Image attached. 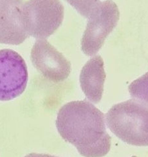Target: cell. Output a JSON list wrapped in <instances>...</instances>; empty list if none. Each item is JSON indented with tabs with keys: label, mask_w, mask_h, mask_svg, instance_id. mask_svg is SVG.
<instances>
[{
	"label": "cell",
	"mask_w": 148,
	"mask_h": 157,
	"mask_svg": "<svg viewBox=\"0 0 148 157\" xmlns=\"http://www.w3.org/2000/svg\"><path fill=\"white\" fill-rule=\"evenodd\" d=\"M56 127L63 139L84 157H102L111 145L106 130L105 115L90 101H75L60 109Z\"/></svg>",
	"instance_id": "cell-1"
},
{
	"label": "cell",
	"mask_w": 148,
	"mask_h": 157,
	"mask_svg": "<svg viewBox=\"0 0 148 157\" xmlns=\"http://www.w3.org/2000/svg\"><path fill=\"white\" fill-rule=\"evenodd\" d=\"M113 133L126 144L148 146V107L136 99L114 105L106 114Z\"/></svg>",
	"instance_id": "cell-2"
},
{
	"label": "cell",
	"mask_w": 148,
	"mask_h": 157,
	"mask_svg": "<svg viewBox=\"0 0 148 157\" xmlns=\"http://www.w3.org/2000/svg\"><path fill=\"white\" fill-rule=\"evenodd\" d=\"M22 14L28 36L45 40L61 25L64 7L59 0H29L23 4Z\"/></svg>",
	"instance_id": "cell-3"
},
{
	"label": "cell",
	"mask_w": 148,
	"mask_h": 157,
	"mask_svg": "<svg viewBox=\"0 0 148 157\" xmlns=\"http://www.w3.org/2000/svg\"><path fill=\"white\" fill-rule=\"evenodd\" d=\"M120 17L117 4L112 0L101 2L89 18L81 40V49L87 56L99 52L105 40L116 27Z\"/></svg>",
	"instance_id": "cell-4"
},
{
	"label": "cell",
	"mask_w": 148,
	"mask_h": 157,
	"mask_svg": "<svg viewBox=\"0 0 148 157\" xmlns=\"http://www.w3.org/2000/svg\"><path fill=\"white\" fill-rule=\"evenodd\" d=\"M28 80L25 60L12 49L0 50V101H8L25 91Z\"/></svg>",
	"instance_id": "cell-5"
},
{
	"label": "cell",
	"mask_w": 148,
	"mask_h": 157,
	"mask_svg": "<svg viewBox=\"0 0 148 157\" xmlns=\"http://www.w3.org/2000/svg\"><path fill=\"white\" fill-rule=\"evenodd\" d=\"M30 59L37 70L52 82H63L71 74V62L45 40L36 41L31 50Z\"/></svg>",
	"instance_id": "cell-6"
},
{
	"label": "cell",
	"mask_w": 148,
	"mask_h": 157,
	"mask_svg": "<svg viewBox=\"0 0 148 157\" xmlns=\"http://www.w3.org/2000/svg\"><path fill=\"white\" fill-rule=\"evenodd\" d=\"M23 0H0V43L20 45L29 37L22 22Z\"/></svg>",
	"instance_id": "cell-7"
},
{
	"label": "cell",
	"mask_w": 148,
	"mask_h": 157,
	"mask_svg": "<svg viewBox=\"0 0 148 157\" xmlns=\"http://www.w3.org/2000/svg\"><path fill=\"white\" fill-rule=\"evenodd\" d=\"M106 74L100 55L92 57L83 67L80 75L81 89L90 102L98 104L102 99Z\"/></svg>",
	"instance_id": "cell-8"
},
{
	"label": "cell",
	"mask_w": 148,
	"mask_h": 157,
	"mask_svg": "<svg viewBox=\"0 0 148 157\" xmlns=\"http://www.w3.org/2000/svg\"><path fill=\"white\" fill-rule=\"evenodd\" d=\"M128 91L134 99L148 107V72L132 82L128 86Z\"/></svg>",
	"instance_id": "cell-9"
},
{
	"label": "cell",
	"mask_w": 148,
	"mask_h": 157,
	"mask_svg": "<svg viewBox=\"0 0 148 157\" xmlns=\"http://www.w3.org/2000/svg\"><path fill=\"white\" fill-rule=\"evenodd\" d=\"M75 8L78 13L89 18L98 8L101 3L100 0H66Z\"/></svg>",
	"instance_id": "cell-10"
},
{
	"label": "cell",
	"mask_w": 148,
	"mask_h": 157,
	"mask_svg": "<svg viewBox=\"0 0 148 157\" xmlns=\"http://www.w3.org/2000/svg\"><path fill=\"white\" fill-rule=\"evenodd\" d=\"M25 157H57L49 155H46V154H38V153H30L28 155L25 156Z\"/></svg>",
	"instance_id": "cell-11"
},
{
	"label": "cell",
	"mask_w": 148,
	"mask_h": 157,
	"mask_svg": "<svg viewBox=\"0 0 148 157\" xmlns=\"http://www.w3.org/2000/svg\"><path fill=\"white\" fill-rule=\"evenodd\" d=\"M132 157H137V156H132Z\"/></svg>",
	"instance_id": "cell-12"
}]
</instances>
